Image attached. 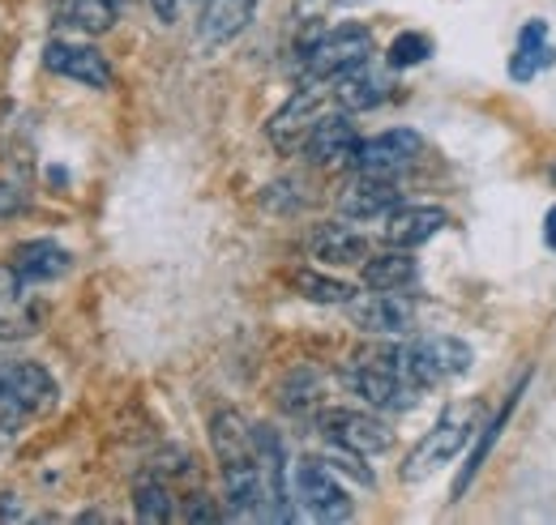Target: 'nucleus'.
<instances>
[{"label":"nucleus","instance_id":"1","mask_svg":"<svg viewBox=\"0 0 556 525\" xmlns=\"http://www.w3.org/2000/svg\"><path fill=\"white\" fill-rule=\"evenodd\" d=\"M210 445H214V458L223 465L231 517H266V487H262L253 427L236 410H218L210 419Z\"/></svg>","mask_w":556,"mask_h":525},{"label":"nucleus","instance_id":"23","mask_svg":"<svg viewBox=\"0 0 556 525\" xmlns=\"http://www.w3.org/2000/svg\"><path fill=\"white\" fill-rule=\"evenodd\" d=\"M553 65V48H548V26L544 22H527L522 35H518V52L509 61V73L518 81H531L540 68Z\"/></svg>","mask_w":556,"mask_h":525},{"label":"nucleus","instance_id":"25","mask_svg":"<svg viewBox=\"0 0 556 525\" xmlns=\"http://www.w3.org/2000/svg\"><path fill=\"white\" fill-rule=\"evenodd\" d=\"M291 286H295L308 304H348L351 295H355L351 282L326 278V273H317V269H295V273H291Z\"/></svg>","mask_w":556,"mask_h":525},{"label":"nucleus","instance_id":"21","mask_svg":"<svg viewBox=\"0 0 556 525\" xmlns=\"http://www.w3.org/2000/svg\"><path fill=\"white\" fill-rule=\"evenodd\" d=\"M56 22L81 35H103L121 22V0H52Z\"/></svg>","mask_w":556,"mask_h":525},{"label":"nucleus","instance_id":"14","mask_svg":"<svg viewBox=\"0 0 556 525\" xmlns=\"http://www.w3.org/2000/svg\"><path fill=\"white\" fill-rule=\"evenodd\" d=\"M43 68H52V73H61V77H70V81H81V86H90V90H108V86L116 81L108 56H103L99 48L73 43V39H52V43L43 48Z\"/></svg>","mask_w":556,"mask_h":525},{"label":"nucleus","instance_id":"30","mask_svg":"<svg viewBox=\"0 0 556 525\" xmlns=\"http://www.w3.org/2000/svg\"><path fill=\"white\" fill-rule=\"evenodd\" d=\"M26 209V197L13 189V184H0V218H13Z\"/></svg>","mask_w":556,"mask_h":525},{"label":"nucleus","instance_id":"20","mask_svg":"<svg viewBox=\"0 0 556 525\" xmlns=\"http://www.w3.org/2000/svg\"><path fill=\"white\" fill-rule=\"evenodd\" d=\"M257 13V0H206L202 4V43L206 48H223L231 43L236 35H244V26L253 22Z\"/></svg>","mask_w":556,"mask_h":525},{"label":"nucleus","instance_id":"29","mask_svg":"<svg viewBox=\"0 0 556 525\" xmlns=\"http://www.w3.org/2000/svg\"><path fill=\"white\" fill-rule=\"evenodd\" d=\"M223 513L210 504V496H193L189 500V509H185V522H218Z\"/></svg>","mask_w":556,"mask_h":525},{"label":"nucleus","instance_id":"13","mask_svg":"<svg viewBox=\"0 0 556 525\" xmlns=\"http://www.w3.org/2000/svg\"><path fill=\"white\" fill-rule=\"evenodd\" d=\"M348 317L355 329L364 333H377V337H394V333H407L416 321V308L399 295V291H377V295H351Z\"/></svg>","mask_w":556,"mask_h":525},{"label":"nucleus","instance_id":"10","mask_svg":"<svg viewBox=\"0 0 556 525\" xmlns=\"http://www.w3.org/2000/svg\"><path fill=\"white\" fill-rule=\"evenodd\" d=\"M321 103H326V86H313V81H300V90L287 99V107H278L270 116V145L278 154H300L304 150V137L313 129V120L321 116Z\"/></svg>","mask_w":556,"mask_h":525},{"label":"nucleus","instance_id":"12","mask_svg":"<svg viewBox=\"0 0 556 525\" xmlns=\"http://www.w3.org/2000/svg\"><path fill=\"white\" fill-rule=\"evenodd\" d=\"M355 145H359V132H355L348 112H321V116L313 120L308 137H304V150H300V154H304L313 167L330 171V167H351Z\"/></svg>","mask_w":556,"mask_h":525},{"label":"nucleus","instance_id":"3","mask_svg":"<svg viewBox=\"0 0 556 525\" xmlns=\"http://www.w3.org/2000/svg\"><path fill=\"white\" fill-rule=\"evenodd\" d=\"M56 406V381L48 376V368L17 359V363H0V436H22V427Z\"/></svg>","mask_w":556,"mask_h":525},{"label":"nucleus","instance_id":"11","mask_svg":"<svg viewBox=\"0 0 556 525\" xmlns=\"http://www.w3.org/2000/svg\"><path fill=\"white\" fill-rule=\"evenodd\" d=\"M467 436H471V419L458 414V410H445V414L437 419V427L424 432V440L412 449V458H407V465H403V478H407V483L428 478L437 465H445V461L467 445Z\"/></svg>","mask_w":556,"mask_h":525},{"label":"nucleus","instance_id":"27","mask_svg":"<svg viewBox=\"0 0 556 525\" xmlns=\"http://www.w3.org/2000/svg\"><path fill=\"white\" fill-rule=\"evenodd\" d=\"M428 56H432V39H428V35H419V30H403V35L390 43L386 65L390 68H416V65H424Z\"/></svg>","mask_w":556,"mask_h":525},{"label":"nucleus","instance_id":"17","mask_svg":"<svg viewBox=\"0 0 556 525\" xmlns=\"http://www.w3.org/2000/svg\"><path fill=\"white\" fill-rule=\"evenodd\" d=\"M9 265L35 286V282H56L73 269V257L56 244V240H22L13 253H9Z\"/></svg>","mask_w":556,"mask_h":525},{"label":"nucleus","instance_id":"7","mask_svg":"<svg viewBox=\"0 0 556 525\" xmlns=\"http://www.w3.org/2000/svg\"><path fill=\"white\" fill-rule=\"evenodd\" d=\"M43 325V299L30 291V282L4 261L0 265V342L35 337Z\"/></svg>","mask_w":556,"mask_h":525},{"label":"nucleus","instance_id":"6","mask_svg":"<svg viewBox=\"0 0 556 525\" xmlns=\"http://www.w3.org/2000/svg\"><path fill=\"white\" fill-rule=\"evenodd\" d=\"M291 487H295V500L317 522H348L351 517V496L343 491V483L334 478L330 461L304 458L291 470Z\"/></svg>","mask_w":556,"mask_h":525},{"label":"nucleus","instance_id":"31","mask_svg":"<svg viewBox=\"0 0 556 525\" xmlns=\"http://www.w3.org/2000/svg\"><path fill=\"white\" fill-rule=\"evenodd\" d=\"M544 240H548V248L556 253V205L548 209V218H544Z\"/></svg>","mask_w":556,"mask_h":525},{"label":"nucleus","instance_id":"18","mask_svg":"<svg viewBox=\"0 0 556 525\" xmlns=\"http://www.w3.org/2000/svg\"><path fill=\"white\" fill-rule=\"evenodd\" d=\"M308 253H313V261L339 265V269H348V265H364L368 257H372L368 240H364L359 231L343 227V222H326V227H317V231H313V240H308Z\"/></svg>","mask_w":556,"mask_h":525},{"label":"nucleus","instance_id":"26","mask_svg":"<svg viewBox=\"0 0 556 525\" xmlns=\"http://www.w3.org/2000/svg\"><path fill=\"white\" fill-rule=\"evenodd\" d=\"M134 509H138V522H172L176 517V509H172V491H167V483L163 478H141L138 491H134Z\"/></svg>","mask_w":556,"mask_h":525},{"label":"nucleus","instance_id":"24","mask_svg":"<svg viewBox=\"0 0 556 525\" xmlns=\"http://www.w3.org/2000/svg\"><path fill=\"white\" fill-rule=\"evenodd\" d=\"M522 389H527V381H522V385H518V389H514V394L505 397V406H501V414H496V419H492V423H488L484 432H480V445H476V453H471V458H467V465H463V474H458V483H454V496H463V491H467V487H471V478H476V474H480V465H484L488 449H492V445H496V432H501V427H505V423H509V414H514V406H518V397H522Z\"/></svg>","mask_w":556,"mask_h":525},{"label":"nucleus","instance_id":"15","mask_svg":"<svg viewBox=\"0 0 556 525\" xmlns=\"http://www.w3.org/2000/svg\"><path fill=\"white\" fill-rule=\"evenodd\" d=\"M399 197H403V193H399L394 176H359V171H355V180L339 193V214H343V218H355V222H368V218L390 214V209L399 205Z\"/></svg>","mask_w":556,"mask_h":525},{"label":"nucleus","instance_id":"22","mask_svg":"<svg viewBox=\"0 0 556 525\" xmlns=\"http://www.w3.org/2000/svg\"><path fill=\"white\" fill-rule=\"evenodd\" d=\"M419 278L416 261L407 257V248H394V253H381V257H368L364 261V286L368 291H403Z\"/></svg>","mask_w":556,"mask_h":525},{"label":"nucleus","instance_id":"4","mask_svg":"<svg viewBox=\"0 0 556 525\" xmlns=\"http://www.w3.org/2000/svg\"><path fill=\"white\" fill-rule=\"evenodd\" d=\"M372 56V30L348 22V26H334L326 30L321 39H313L300 56V81H313V86H330L334 77L351 73L355 65H364Z\"/></svg>","mask_w":556,"mask_h":525},{"label":"nucleus","instance_id":"2","mask_svg":"<svg viewBox=\"0 0 556 525\" xmlns=\"http://www.w3.org/2000/svg\"><path fill=\"white\" fill-rule=\"evenodd\" d=\"M390 359H394V372L412 389H432L441 381H454L476 363L471 346L450 337V333H428V337H416V342L390 346Z\"/></svg>","mask_w":556,"mask_h":525},{"label":"nucleus","instance_id":"19","mask_svg":"<svg viewBox=\"0 0 556 525\" xmlns=\"http://www.w3.org/2000/svg\"><path fill=\"white\" fill-rule=\"evenodd\" d=\"M386 99H390V77L377 73L368 61L355 65L351 73H343V77H334V103H339L343 112H372V107H381Z\"/></svg>","mask_w":556,"mask_h":525},{"label":"nucleus","instance_id":"28","mask_svg":"<svg viewBox=\"0 0 556 525\" xmlns=\"http://www.w3.org/2000/svg\"><path fill=\"white\" fill-rule=\"evenodd\" d=\"M206 0H150V9H154V17L163 22V26H172V22H180L185 17V9H202Z\"/></svg>","mask_w":556,"mask_h":525},{"label":"nucleus","instance_id":"16","mask_svg":"<svg viewBox=\"0 0 556 525\" xmlns=\"http://www.w3.org/2000/svg\"><path fill=\"white\" fill-rule=\"evenodd\" d=\"M441 227H450V214L441 209V205H394V214L386 218V240H390V248H419V244H428Z\"/></svg>","mask_w":556,"mask_h":525},{"label":"nucleus","instance_id":"8","mask_svg":"<svg viewBox=\"0 0 556 525\" xmlns=\"http://www.w3.org/2000/svg\"><path fill=\"white\" fill-rule=\"evenodd\" d=\"M419 154H424V137L416 129H390L368 137V141H359L351 167L359 176H399L403 167L416 163Z\"/></svg>","mask_w":556,"mask_h":525},{"label":"nucleus","instance_id":"9","mask_svg":"<svg viewBox=\"0 0 556 525\" xmlns=\"http://www.w3.org/2000/svg\"><path fill=\"white\" fill-rule=\"evenodd\" d=\"M317 427H321V436L330 445L351 449L359 458H377V453H386L394 445L390 427L381 419H372V414H359V410H321Z\"/></svg>","mask_w":556,"mask_h":525},{"label":"nucleus","instance_id":"5","mask_svg":"<svg viewBox=\"0 0 556 525\" xmlns=\"http://www.w3.org/2000/svg\"><path fill=\"white\" fill-rule=\"evenodd\" d=\"M343 385L355 397H364L368 406L377 410H412L416 394L399 372H394V359H390V346H377V350H364L351 359V368L343 372Z\"/></svg>","mask_w":556,"mask_h":525}]
</instances>
